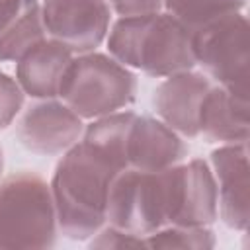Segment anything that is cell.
<instances>
[{"mask_svg": "<svg viewBox=\"0 0 250 250\" xmlns=\"http://www.w3.org/2000/svg\"><path fill=\"white\" fill-rule=\"evenodd\" d=\"M125 168L86 141L64 150L51 182L57 227L62 234L84 240L104 227L109 186Z\"/></svg>", "mask_w": 250, "mask_h": 250, "instance_id": "cell-1", "label": "cell"}, {"mask_svg": "<svg viewBox=\"0 0 250 250\" xmlns=\"http://www.w3.org/2000/svg\"><path fill=\"white\" fill-rule=\"evenodd\" d=\"M107 49L117 62L156 78L191 70L195 64L191 31L170 14L121 18L111 27Z\"/></svg>", "mask_w": 250, "mask_h": 250, "instance_id": "cell-2", "label": "cell"}, {"mask_svg": "<svg viewBox=\"0 0 250 250\" xmlns=\"http://www.w3.org/2000/svg\"><path fill=\"white\" fill-rule=\"evenodd\" d=\"M57 213L51 186L33 172L0 182V248H51Z\"/></svg>", "mask_w": 250, "mask_h": 250, "instance_id": "cell-3", "label": "cell"}, {"mask_svg": "<svg viewBox=\"0 0 250 250\" xmlns=\"http://www.w3.org/2000/svg\"><path fill=\"white\" fill-rule=\"evenodd\" d=\"M135 92L137 78L125 64L92 51L70 61L59 88L62 102L84 119L123 109L135 100Z\"/></svg>", "mask_w": 250, "mask_h": 250, "instance_id": "cell-4", "label": "cell"}, {"mask_svg": "<svg viewBox=\"0 0 250 250\" xmlns=\"http://www.w3.org/2000/svg\"><path fill=\"white\" fill-rule=\"evenodd\" d=\"M248 20L236 12L219 18L191 33L195 64L236 96L250 92V41Z\"/></svg>", "mask_w": 250, "mask_h": 250, "instance_id": "cell-5", "label": "cell"}, {"mask_svg": "<svg viewBox=\"0 0 250 250\" xmlns=\"http://www.w3.org/2000/svg\"><path fill=\"white\" fill-rule=\"evenodd\" d=\"M105 221L135 236H148L166 227V195L162 172L125 168L109 186Z\"/></svg>", "mask_w": 250, "mask_h": 250, "instance_id": "cell-6", "label": "cell"}, {"mask_svg": "<svg viewBox=\"0 0 250 250\" xmlns=\"http://www.w3.org/2000/svg\"><path fill=\"white\" fill-rule=\"evenodd\" d=\"M166 225L207 227L217 219V182L205 160L174 164L162 170Z\"/></svg>", "mask_w": 250, "mask_h": 250, "instance_id": "cell-7", "label": "cell"}, {"mask_svg": "<svg viewBox=\"0 0 250 250\" xmlns=\"http://www.w3.org/2000/svg\"><path fill=\"white\" fill-rule=\"evenodd\" d=\"M41 16L51 39L80 55L94 51L109 27L105 0H43Z\"/></svg>", "mask_w": 250, "mask_h": 250, "instance_id": "cell-8", "label": "cell"}, {"mask_svg": "<svg viewBox=\"0 0 250 250\" xmlns=\"http://www.w3.org/2000/svg\"><path fill=\"white\" fill-rule=\"evenodd\" d=\"M82 133V117H78L66 104L45 100L31 105L20 125V143L35 154H61L78 143Z\"/></svg>", "mask_w": 250, "mask_h": 250, "instance_id": "cell-9", "label": "cell"}, {"mask_svg": "<svg viewBox=\"0 0 250 250\" xmlns=\"http://www.w3.org/2000/svg\"><path fill=\"white\" fill-rule=\"evenodd\" d=\"M217 188V207L227 227L246 230L250 219V168L244 143L225 145L211 152Z\"/></svg>", "mask_w": 250, "mask_h": 250, "instance_id": "cell-10", "label": "cell"}, {"mask_svg": "<svg viewBox=\"0 0 250 250\" xmlns=\"http://www.w3.org/2000/svg\"><path fill=\"white\" fill-rule=\"evenodd\" d=\"M211 82L207 76L191 70L166 76L154 92L152 104L160 119L176 133L186 137L199 135V109Z\"/></svg>", "mask_w": 250, "mask_h": 250, "instance_id": "cell-11", "label": "cell"}, {"mask_svg": "<svg viewBox=\"0 0 250 250\" xmlns=\"http://www.w3.org/2000/svg\"><path fill=\"white\" fill-rule=\"evenodd\" d=\"M186 152L188 146L184 141L164 121L135 115L127 137L129 168L141 172H162L178 164Z\"/></svg>", "mask_w": 250, "mask_h": 250, "instance_id": "cell-12", "label": "cell"}, {"mask_svg": "<svg viewBox=\"0 0 250 250\" xmlns=\"http://www.w3.org/2000/svg\"><path fill=\"white\" fill-rule=\"evenodd\" d=\"M248 98L223 86H211L199 109V133L211 143H248Z\"/></svg>", "mask_w": 250, "mask_h": 250, "instance_id": "cell-13", "label": "cell"}, {"mask_svg": "<svg viewBox=\"0 0 250 250\" xmlns=\"http://www.w3.org/2000/svg\"><path fill=\"white\" fill-rule=\"evenodd\" d=\"M70 61L72 53L64 45L55 39H43L18 61V84L31 98L51 100L59 96L61 80Z\"/></svg>", "mask_w": 250, "mask_h": 250, "instance_id": "cell-14", "label": "cell"}, {"mask_svg": "<svg viewBox=\"0 0 250 250\" xmlns=\"http://www.w3.org/2000/svg\"><path fill=\"white\" fill-rule=\"evenodd\" d=\"M45 33L39 2L23 0L20 14L0 31V62H18L31 47L45 39Z\"/></svg>", "mask_w": 250, "mask_h": 250, "instance_id": "cell-15", "label": "cell"}, {"mask_svg": "<svg viewBox=\"0 0 250 250\" xmlns=\"http://www.w3.org/2000/svg\"><path fill=\"white\" fill-rule=\"evenodd\" d=\"M135 113L133 111H115L104 117H98L88 129L82 141L96 146L98 150L105 152L107 156L115 158L123 166L129 168L127 162V137L133 125Z\"/></svg>", "mask_w": 250, "mask_h": 250, "instance_id": "cell-16", "label": "cell"}, {"mask_svg": "<svg viewBox=\"0 0 250 250\" xmlns=\"http://www.w3.org/2000/svg\"><path fill=\"white\" fill-rule=\"evenodd\" d=\"M162 6L193 33L219 18L240 12L246 0H162Z\"/></svg>", "mask_w": 250, "mask_h": 250, "instance_id": "cell-17", "label": "cell"}, {"mask_svg": "<svg viewBox=\"0 0 250 250\" xmlns=\"http://www.w3.org/2000/svg\"><path fill=\"white\" fill-rule=\"evenodd\" d=\"M146 248H180V250H209L215 246V236L207 227H176L158 229L145 238Z\"/></svg>", "mask_w": 250, "mask_h": 250, "instance_id": "cell-18", "label": "cell"}, {"mask_svg": "<svg viewBox=\"0 0 250 250\" xmlns=\"http://www.w3.org/2000/svg\"><path fill=\"white\" fill-rule=\"evenodd\" d=\"M23 105V90L18 80L0 70V129L8 127Z\"/></svg>", "mask_w": 250, "mask_h": 250, "instance_id": "cell-19", "label": "cell"}, {"mask_svg": "<svg viewBox=\"0 0 250 250\" xmlns=\"http://www.w3.org/2000/svg\"><path fill=\"white\" fill-rule=\"evenodd\" d=\"M98 236L90 242L92 248H104V250H123V248H141L145 246V238L135 236L131 232H125L121 229H115L109 225V229H104L102 232H96Z\"/></svg>", "mask_w": 250, "mask_h": 250, "instance_id": "cell-20", "label": "cell"}, {"mask_svg": "<svg viewBox=\"0 0 250 250\" xmlns=\"http://www.w3.org/2000/svg\"><path fill=\"white\" fill-rule=\"evenodd\" d=\"M109 4L123 18L156 14L162 8V0H109Z\"/></svg>", "mask_w": 250, "mask_h": 250, "instance_id": "cell-21", "label": "cell"}, {"mask_svg": "<svg viewBox=\"0 0 250 250\" xmlns=\"http://www.w3.org/2000/svg\"><path fill=\"white\" fill-rule=\"evenodd\" d=\"M23 0H0V31L20 14Z\"/></svg>", "mask_w": 250, "mask_h": 250, "instance_id": "cell-22", "label": "cell"}, {"mask_svg": "<svg viewBox=\"0 0 250 250\" xmlns=\"http://www.w3.org/2000/svg\"><path fill=\"white\" fill-rule=\"evenodd\" d=\"M2 168H4V154H2V146H0V174H2Z\"/></svg>", "mask_w": 250, "mask_h": 250, "instance_id": "cell-23", "label": "cell"}]
</instances>
